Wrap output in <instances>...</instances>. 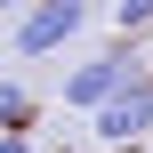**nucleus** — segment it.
I'll list each match as a JSON object with an SVG mask.
<instances>
[{
  "label": "nucleus",
  "instance_id": "obj_1",
  "mask_svg": "<svg viewBox=\"0 0 153 153\" xmlns=\"http://www.w3.org/2000/svg\"><path fill=\"white\" fill-rule=\"evenodd\" d=\"M89 129H97V145H137V137H153V73H129L89 113Z\"/></svg>",
  "mask_w": 153,
  "mask_h": 153
},
{
  "label": "nucleus",
  "instance_id": "obj_2",
  "mask_svg": "<svg viewBox=\"0 0 153 153\" xmlns=\"http://www.w3.org/2000/svg\"><path fill=\"white\" fill-rule=\"evenodd\" d=\"M81 24H89V0H32L16 16V56H56Z\"/></svg>",
  "mask_w": 153,
  "mask_h": 153
},
{
  "label": "nucleus",
  "instance_id": "obj_3",
  "mask_svg": "<svg viewBox=\"0 0 153 153\" xmlns=\"http://www.w3.org/2000/svg\"><path fill=\"white\" fill-rule=\"evenodd\" d=\"M129 73H137V56H129V48L89 56V65H73V73H65V105H73V113H97V105H105V97L129 81Z\"/></svg>",
  "mask_w": 153,
  "mask_h": 153
},
{
  "label": "nucleus",
  "instance_id": "obj_4",
  "mask_svg": "<svg viewBox=\"0 0 153 153\" xmlns=\"http://www.w3.org/2000/svg\"><path fill=\"white\" fill-rule=\"evenodd\" d=\"M16 121H24V81H8V73H0V137H8Z\"/></svg>",
  "mask_w": 153,
  "mask_h": 153
},
{
  "label": "nucleus",
  "instance_id": "obj_5",
  "mask_svg": "<svg viewBox=\"0 0 153 153\" xmlns=\"http://www.w3.org/2000/svg\"><path fill=\"white\" fill-rule=\"evenodd\" d=\"M113 24H121V32H145L153 24V0H113Z\"/></svg>",
  "mask_w": 153,
  "mask_h": 153
},
{
  "label": "nucleus",
  "instance_id": "obj_6",
  "mask_svg": "<svg viewBox=\"0 0 153 153\" xmlns=\"http://www.w3.org/2000/svg\"><path fill=\"white\" fill-rule=\"evenodd\" d=\"M0 153H32V145H24V129H8V137H0Z\"/></svg>",
  "mask_w": 153,
  "mask_h": 153
},
{
  "label": "nucleus",
  "instance_id": "obj_7",
  "mask_svg": "<svg viewBox=\"0 0 153 153\" xmlns=\"http://www.w3.org/2000/svg\"><path fill=\"white\" fill-rule=\"evenodd\" d=\"M0 8H32V0H0Z\"/></svg>",
  "mask_w": 153,
  "mask_h": 153
}]
</instances>
